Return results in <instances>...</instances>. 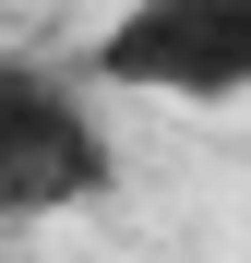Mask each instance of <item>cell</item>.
Listing matches in <instances>:
<instances>
[{
	"instance_id": "cell-1",
	"label": "cell",
	"mask_w": 251,
	"mask_h": 263,
	"mask_svg": "<svg viewBox=\"0 0 251 263\" xmlns=\"http://www.w3.org/2000/svg\"><path fill=\"white\" fill-rule=\"evenodd\" d=\"M120 192V132L108 96L72 60L0 48V228H60V215Z\"/></svg>"
},
{
	"instance_id": "cell-2",
	"label": "cell",
	"mask_w": 251,
	"mask_h": 263,
	"mask_svg": "<svg viewBox=\"0 0 251 263\" xmlns=\"http://www.w3.org/2000/svg\"><path fill=\"white\" fill-rule=\"evenodd\" d=\"M72 72L96 84V96L239 108L251 96V0H120Z\"/></svg>"
}]
</instances>
